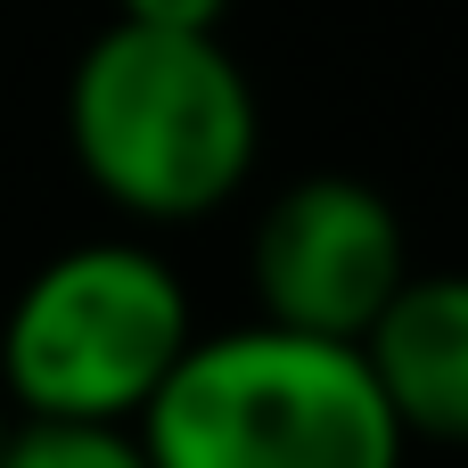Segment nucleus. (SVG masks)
I'll use <instances>...</instances> for the list:
<instances>
[{"label":"nucleus","instance_id":"20e7f679","mask_svg":"<svg viewBox=\"0 0 468 468\" xmlns=\"http://www.w3.org/2000/svg\"><path fill=\"white\" fill-rule=\"evenodd\" d=\"M247 280H255L263 321L362 346V329L411 280V230H403V214L378 181L304 173L255 214Z\"/></svg>","mask_w":468,"mask_h":468},{"label":"nucleus","instance_id":"f257e3e1","mask_svg":"<svg viewBox=\"0 0 468 468\" xmlns=\"http://www.w3.org/2000/svg\"><path fill=\"white\" fill-rule=\"evenodd\" d=\"M66 156L132 230H181L255 181L263 99L222 33L115 16L66 74Z\"/></svg>","mask_w":468,"mask_h":468},{"label":"nucleus","instance_id":"6e6552de","mask_svg":"<svg viewBox=\"0 0 468 468\" xmlns=\"http://www.w3.org/2000/svg\"><path fill=\"white\" fill-rule=\"evenodd\" d=\"M8 436H16V403L0 395V452H8Z\"/></svg>","mask_w":468,"mask_h":468},{"label":"nucleus","instance_id":"7ed1b4c3","mask_svg":"<svg viewBox=\"0 0 468 468\" xmlns=\"http://www.w3.org/2000/svg\"><path fill=\"white\" fill-rule=\"evenodd\" d=\"M197 337L173 255L140 230H99L25 271L0 313V395L16 420L132 428Z\"/></svg>","mask_w":468,"mask_h":468},{"label":"nucleus","instance_id":"423d86ee","mask_svg":"<svg viewBox=\"0 0 468 468\" xmlns=\"http://www.w3.org/2000/svg\"><path fill=\"white\" fill-rule=\"evenodd\" d=\"M0 468H148L132 428H90V420H16Z\"/></svg>","mask_w":468,"mask_h":468},{"label":"nucleus","instance_id":"39448f33","mask_svg":"<svg viewBox=\"0 0 468 468\" xmlns=\"http://www.w3.org/2000/svg\"><path fill=\"white\" fill-rule=\"evenodd\" d=\"M362 362L411 444H468V271H420L362 329Z\"/></svg>","mask_w":468,"mask_h":468},{"label":"nucleus","instance_id":"f03ea898","mask_svg":"<svg viewBox=\"0 0 468 468\" xmlns=\"http://www.w3.org/2000/svg\"><path fill=\"white\" fill-rule=\"evenodd\" d=\"M132 436L148 468H403L411 452L362 346L263 313L197 329Z\"/></svg>","mask_w":468,"mask_h":468},{"label":"nucleus","instance_id":"0eeeda50","mask_svg":"<svg viewBox=\"0 0 468 468\" xmlns=\"http://www.w3.org/2000/svg\"><path fill=\"white\" fill-rule=\"evenodd\" d=\"M123 25H165V33H222L230 0H115Z\"/></svg>","mask_w":468,"mask_h":468}]
</instances>
